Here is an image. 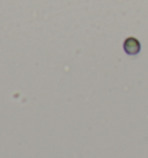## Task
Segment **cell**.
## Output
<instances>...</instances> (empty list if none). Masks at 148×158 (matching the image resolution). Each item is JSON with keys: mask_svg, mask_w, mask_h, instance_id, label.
I'll return each instance as SVG.
<instances>
[{"mask_svg": "<svg viewBox=\"0 0 148 158\" xmlns=\"http://www.w3.org/2000/svg\"><path fill=\"white\" fill-rule=\"evenodd\" d=\"M140 48H141L140 42L134 37H128L124 42V50L127 54H131V56L138 54L140 52Z\"/></svg>", "mask_w": 148, "mask_h": 158, "instance_id": "obj_1", "label": "cell"}]
</instances>
